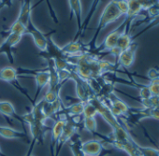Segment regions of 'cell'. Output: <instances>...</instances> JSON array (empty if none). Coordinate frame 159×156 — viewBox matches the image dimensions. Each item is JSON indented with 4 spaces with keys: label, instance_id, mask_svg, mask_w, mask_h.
Here are the masks:
<instances>
[{
    "label": "cell",
    "instance_id": "obj_1",
    "mask_svg": "<svg viewBox=\"0 0 159 156\" xmlns=\"http://www.w3.org/2000/svg\"><path fill=\"white\" fill-rule=\"evenodd\" d=\"M121 12L119 11L117 6H116V2L115 0H112L111 1L104 9L100 20H99V25L98 27V32L100 31L102 28H104L106 25H108L109 24L116 21L117 19H119L121 17Z\"/></svg>",
    "mask_w": 159,
    "mask_h": 156
},
{
    "label": "cell",
    "instance_id": "obj_2",
    "mask_svg": "<svg viewBox=\"0 0 159 156\" xmlns=\"http://www.w3.org/2000/svg\"><path fill=\"white\" fill-rule=\"evenodd\" d=\"M78 125H76L75 123H73L71 122V120H68L66 121V123L64 127V130H63V133L56 144V149H60L65 143L70 141L72 139V137L74 136H76L77 134V130H78Z\"/></svg>",
    "mask_w": 159,
    "mask_h": 156
},
{
    "label": "cell",
    "instance_id": "obj_3",
    "mask_svg": "<svg viewBox=\"0 0 159 156\" xmlns=\"http://www.w3.org/2000/svg\"><path fill=\"white\" fill-rule=\"evenodd\" d=\"M27 28H28V33L32 36L36 46L41 51H46L47 47H48V38H46L39 30H38L34 26V25L31 23V21H30Z\"/></svg>",
    "mask_w": 159,
    "mask_h": 156
},
{
    "label": "cell",
    "instance_id": "obj_4",
    "mask_svg": "<svg viewBox=\"0 0 159 156\" xmlns=\"http://www.w3.org/2000/svg\"><path fill=\"white\" fill-rule=\"evenodd\" d=\"M22 37H23L22 35L10 33L9 36L7 37V38L5 39V41L3 42V44L0 46V52L7 53V55L10 58L11 63L13 62V57L11 54V49H12V47H14L16 44H18L21 41Z\"/></svg>",
    "mask_w": 159,
    "mask_h": 156
},
{
    "label": "cell",
    "instance_id": "obj_5",
    "mask_svg": "<svg viewBox=\"0 0 159 156\" xmlns=\"http://www.w3.org/2000/svg\"><path fill=\"white\" fill-rule=\"evenodd\" d=\"M30 126V132L32 135L33 142H43L44 136L46 134V126L44 124V122H38L34 121L29 124Z\"/></svg>",
    "mask_w": 159,
    "mask_h": 156
},
{
    "label": "cell",
    "instance_id": "obj_6",
    "mask_svg": "<svg viewBox=\"0 0 159 156\" xmlns=\"http://www.w3.org/2000/svg\"><path fill=\"white\" fill-rule=\"evenodd\" d=\"M102 146L99 140H88L82 142V150L84 155L89 156H98L102 151Z\"/></svg>",
    "mask_w": 159,
    "mask_h": 156
},
{
    "label": "cell",
    "instance_id": "obj_7",
    "mask_svg": "<svg viewBox=\"0 0 159 156\" xmlns=\"http://www.w3.org/2000/svg\"><path fill=\"white\" fill-rule=\"evenodd\" d=\"M61 50L66 56H74V55H78V54L85 52L84 51V45L79 40L71 41L70 43L61 48Z\"/></svg>",
    "mask_w": 159,
    "mask_h": 156
},
{
    "label": "cell",
    "instance_id": "obj_8",
    "mask_svg": "<svg viewBox=\"0 0 159 156\" xmlns=\"http://www.w3.org/2000/svg\"><path fill=\"white\" fill-rule=\"evenodd\" d=\"M135 58V45H131L130 48H128L125 51H123L120 55L118 56V61L120 65L124 67H129Z\"/></svg>",
    "mask_w": 159,
    "mask_h": 156
},
{
    "label": "cell",
    "instance_id": "obj_9",
    "mask_svg": "<svg viewBox=\"0 0 159 156\" xmlns=\"http://www.w3.org/2000/svg\"><path fill=\"white\" fill-rule=\"evenodd\" d=\"M66 121L67 120L58 119L52 128V146L53 145V149H56V144L63 133V130L66 123Z\"/></svg>",
    "mask_w": 159,
    "mask_h": 156
},
{
    "label": "cell",
    "instance_id": "obj_10",
    "mask_svg": "<svg viewBox=\"0 0 159 156\" xmlns=\"http://www.w3.org/2000/svg\"><path fill=\"white\" fill-rule=\"evenodd\" d=\"M31 0H25L22 4L21 11L19 17L17 20H19L21 23H23L25 26L28 27V25L30 23V17H31Z\"/></svg>",
    "mask_w": 159,
    "mask_h": 156
},
{
    "label": "cell",
    "instance_id": "obj_11",
    "mask_svg": "<svg viewBox=\"0 0 159 156\" xmlns=\"http://www.w3.org/2000/svg\"><path fill=\"white\" fill-rule=\"evenodd\" d=\"M0 136L9 139H22L26 137L24 133H21L11 127L7 126H0Z\"/></svg>",
    "mask_w": 159,
    "mask_h": 156
},
{
    "label": "cell",
    "instance_id": "obj_12",
    "mask_svg": "<svg viewBox=\"0 0 159 156\" xmlns=\"http://www.w3.org/2000/svg\"><path fill=\"white\" fill-rule=\"evenodd\" d=\"M18 77V72L16 68L13 66H6L2 69H0V79L9 82H13L17 80Z\"/></svg>",
    "mask_w": 159,
    "mask_h": 156
},
{
    "label": "cell",
    "instance_id": "obj_13",
    "mask_svg": "<svg viewBox=\"0 0 159 156\" xmlns=\"http://www.w3.org/2000/svg\"><path fill=\"white\" fill-rule=\"evenodd\" d=\"M122 33H123V32H121V30H119V29H117V30L112 31L111 33H110V34L106 37V38H105V40H104V43H103L104 49L107 50V51H110V50H111L112 48L116 47L118 38H119V37L121 36Z\"/></svg>",
    "mask_w": 159,
    "mask_h": 156
},
{
    "label": "cell",
    "instance_id": "obj_14",
    "mask_svg": "<svg viewBox=\"0 0 159 156\" xmlns=\"http://www.w3.org/2000/svg\"><path fill=\"white\" fill-rule=\"evenodd\" d=\"M61 109H62V102H61L60 99H57L55 102L51 103V104H46L44 102V105H43V112H44L46 118H50L52 115H54L55 113L60 112Z\"/></svg>",
    "mask_w": 159,
    "mask_h": 156
},
{
    "label": "cell",
    "instance_id": "obj_15",
    "mask_svg": "<svg viewBox=\"0 0 159 156\" xmlns=\"http://www.w3.org/2000/svg\"><path fill=\"white\" fill-rule=\"evenodd\" d=\"M35 80L38 90H42L50 82V72L49 71H39L35 74Z\"/></svg>",
    "mask_w": 159,
    "mask_h": 156
},
{
    "label": "cell",
    "instance_id": "obj_16",
    "mask_svg": "<svg viewBox=\"0 0 159 156\" xmlns=\"http://www.w3.org/2000/svg\"><path fill=\"white\" fill-rule=\"evenodd\" d=\"M69 5L71 8V11H73L76 20L79 25L80 30H82V5H81V0H69Z\"/></svg>",
    "mask_w": 159,
    "mask_h": 156
},
{
    "label": "cell",
    "instance_id": "obj_17",
    "mask_svg": "<svg viewBox=\"0 0 159 156\" xmlns=\"http://www.w3.org/2000/svg\"><path fill=\"white\" fill-rule=\"evenodd\" d=\"M126 1L128 4V12L126 14L128 18H133L139 14V12L143 9L139 0H126Z\"/></svg>",
    "mask_w": 159,
    "mask_h": 156
},
{
    "label": "cell",
    "instance_id": "obj_18",
    "mask_svg": "<svg viewBox=\"0 0 159 156\" xmlns=\"http://www.w3.org/2000/svg\"><path fill=\"white\" fill-rule=\"evenodd\" d=\"M131 45H132V38H131V37L126 32H123L121 34V36L119 37V38H118L116 47L119 48L123 51H125L128 48H130Z\"/></svg>",
    "mask_w": 159,
    "mask_h": 156
},
{
    "label": "cell",
    "instance_id": "obj_19",
    "mask_svg": "<svg viewBox=\"0 0 159 156\" xmlns=\"http://www.w3.org/2000/svg\"><path fill=\"white\" fill-rule=\"evenodd\" d=\"M0 112L3 113L6 116L11 117L15 120L17 119V116H15V109L14 107L12 106L11 103L8 102V101H3V102H0Z\"/></svg>",
    "mask_w": 159,
    "mask_h": 156
},
{
    "label": "cell",
    "instance_id": "obj_20",
    "mask_svg": "<svg viewBox=\"0 0 159 156\" xmlns=\"http://www.w3.org/2000/svg\"><path fill=\"white\" fill-rule=\"evenodd\" d=\"M11 33H14V34H18V35H24L28 33V28L27 26H25L23 23H21L19 20H16L11 26L10 28Z\"/></svg>",
    "mask_w": 159,
    "mask_h": 156
},
{
    "label": "cell",
    "instance_id": "obj_21",
    "mask_svg": "<svg viewBox=\"0 0 159 156\" xmlns=\"http://www.w3.org/2000/svg\"><path fill=\"white\" fill-rule=\"evenodd\" d=\"M84 103L83 102H78V103H73L71 104L68 109H67V112L68 114L72 115V116H77V115H83L84 112Z\"/></svg>",
    "mask_w": 159,
    "mask_h": 156
},
{
    "label": "cell",
    "instance_id": "obj_22",
    "mask_svg": "<svg viewBox=\"0 0 159 156\" xmlns=\"http://www.w3.org/2000/svg\"><path fill=\"white\" fill-rule=\"evenodd\" d=\"M59 89H55V90H48L47 93L44 95L42 100L46 103V104H51L55 102L57 99H59Z\"/></svg>",
    "mask_w": 159,
    "mask_h": 156
},
{
    "label": "cell",
    "instance_id": "obj_23",
    "mask_svg": "<svg viewBox=\"0 0 159 156\" xmlns=\"http://www.w3.org/2000/svg\"><path fill=\"white\" fill-rule=\"evenodd\" d=\"M70 149L74 156H84V153L82 150V142L79 137L75 140H70Z\"/></svg>",
    "mask_w": 159,
    "mask_h": 156
},
{
    "label": "cell",
    "instance_id": "obj_24",
    "mask_svg": "<svg viewBox=\"0 0 159 156\" xmlns=\"http://www.w3.org/2000/svg\"><path fill=\"white\" fill-rule=\"evenodd\" d=\"M98 114L97 109L95 108V106L88 102L84 104V112H83V117L84 118H95V116Z\"/></svg>",
    "mask_w": 159,
    "mask_h": 156
},
{
    "label": "cell",
    "instance_id": "obj_25",
    "mask_svg": "<svg viewBox=\"0 0 159 156\" xmlns=\"http://www.w3.org/2000/svg\"><path fill=\"white\" fill-rule=\"evenodd\" d=\"M83 126L85 130L95 133L97 130V121L95 118H84Z\"/></svg>",
    "mask_w": 159,
    "mask_h": 156
},
{
    "label": "cell",
    "instance_id": "obj_26",
    "mask_svg": "<svg viewBox=\"0 0 159 156\" xmlns=\"http://www.w3.org/2000/svg\"><path fill=\"white\" fill-rule=\"evenodd\" d=\"M111 107H114L115 109H119L123 114L126 113L128 111V107L126 106V104L119 99H115L111 102Z\"/></svg>",
    "mask_w": 159,
    "mask_h": 156
},
{
    "label": "cell",
    "instance_id": "obj_27",
    "mask_svg": "<svg viewBox=\"0 0 159 156\" xmlns=\"http://www.w3.org/2000/svg\"><path fill=\"white\" fill-rule=\"evenodd\" d=\"M116 6L122 15H126L128 12V4L126 0H115Z\"/></svg>",
    "mask_w": 159,
    "mask_h": 156
},
{
    "label": "cell",
    "instance_id": "obj_28",
    "mask_svg": "<svg viewBox=\"0 0 159 156\" xmlns=\"http://www.w3.org/2000/svg\"><path fill=\"white\" fill-rule=\"evenodd\" d=\"M70 75H71V71L69 69H64V70H58L57 71V76H58L60 83L64 82L66 80L68 79V78H70Z\"/></svg>",
    "mask_w": 159,
    "mask_h": 156
},
{
    "label": "cell",
    "instance_id": "obj_29",
    "mask_svg": "<svg viewBox=\"0 0 159 156\" xmlns=\"http://www.w3.org/2000/svg\"><path fill=\"white\" fill-rule=\"evenodd\" d=\"M140 96H141V98L143 100H149L152 96V95L149 87H143L140 90Z\"/></svg>",
    "mask_w": 159,
    "mask_h": 156
},
{
    "label": "cell",
    "instance_id": "obj_30",
    "mask_svg": "<svg viewBox=\"0 0 159 156\" xmlns=\"http://www.w3.org/2000/svg\"><path fill=\"white\" fill-rule=\"evenodd\" d=\"M143 153L145 156H158L157 152L154 150V149H143Z\"/></svg>",
    "mask_w": 159,
    "mask_h": 156
},
{
    "label": "cell",
    "instance_id": "obj_31",
    "mask_svg": "<svg viewBox=\"0 0 159 156\" xmlns=\"http://www.w3.org/2000/svg\"><path fill=\"white\" fill-rule=\"evenodd\" d=\"M152 117L156 119V120H159V108H154L152 111Z\"/></svg>",
    "mask_w": 159,
    "mask_h": 156
},
{
    "label": "cell",
    "instance_id": "obj_32",
    "mask_svg": "<svg viewBox=\"0 0 159 156\" xmlns=\"http://www.w3.org/2000/svg\"><path fill=\"white\" fill-rule=\"evenodd\" d=\"M149 77H150V78H152V79H155V78L157 77V74H156V71H155V70H153V69H152V70L150 71V74H149Z\"/></svg>",
    "mask_w": 159,
    "mask_h": 156
},
{
    "label": "cell",
    "instance_id": "obj_33",
    "mask_svg": "<svg viewBox=\"0 0 159 156\" xmlns=\"http://www.w3.org/2000/svg\"><path fill=\"white\" fill-rule=\"evenodd\" d=\"M0 155H2V151H1V149H0Z\"/></svg>",
    "mask_w": 159,
    "mask_h": 156
},
{
    "label": "cell",
    "instance_id": "obj_34",
    "mask_svg": "<svg viewBox=\"0 0 159 156\" xmlns=\"http://www.w3.org/2000/svg\"><path fill=\"white\" fill-rule=\"evenodd\" d=\"M84 156H89V155H84Z\"/></svg>",
    "mask_w": 159,
    "mask_h": 156
},
{
    "label": "cell",
    "instance_id": "obj_35",
    "mask_svg": "<svg viewBox=\"0 0 159 156\" xmlns=\"http://www.w3.org/2000/svg\"><path fill=\"white\" fill-rule=\"evenodd\" d=\"M28 156H33V155H28Z\"/></svg>",
    "mask_w": 159,
    "mask_h": 156
}]
</instances>
